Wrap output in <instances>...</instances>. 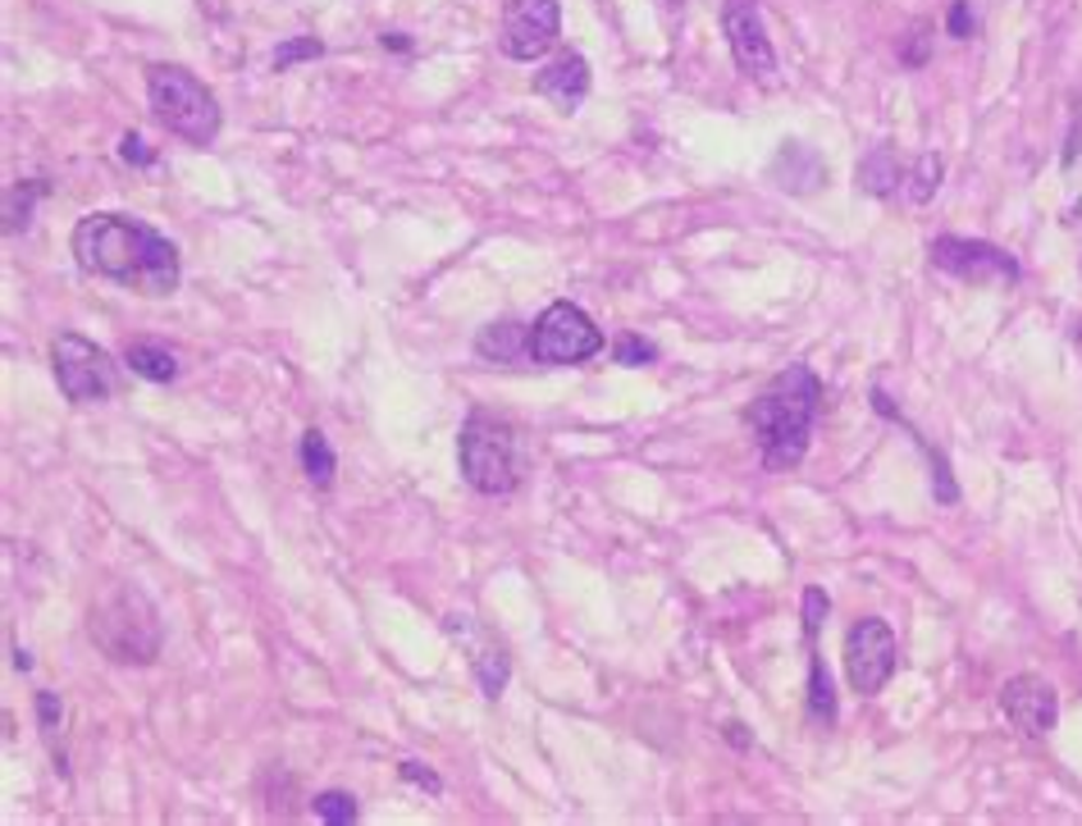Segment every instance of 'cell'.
<instances>
[{
	"label": "cell",
	"mask_w": 1082,
	"mask_h": 826,
	"mask_svg": "<svg viewBox=\"0 0 1082 826\" xmlns=\"http://www.w3.org/2000/svg\"><path fill=\"white\" fill-rule=\"evenodd\" d=\"M73 256L96 279L143 297H170L179 288V246L133 215H82L73 225Z\"/></svg>",
	"instance_id": "6da1fadb"
},
{
	"label": "cell",
	"mask_w": 1082,
	"mask_h": 826,
	"mask_svg": "<svg viewBox=\"0 0 1082 826\" xmlns=\"http://www.w3.org/2000/svg\"><path fill=\"white\" fill-rule=\"evenodd\" d=\"M822 406V383L809 366H790L776 375L767 389L754 398V406L744 411V425L754 429L763 466L767 471H790L809 452V434Z\"/></svg>",
	"instance_id": "7a4b0ae2"
},
{
	"label": "cell",
	"mask_w": 1082,
	"mask_h": 826,
	"mask_svg": "<svg viewBox=\"0 0 1082 826\" xmlns=\"http://www.w3.org/2000/svg\"><path fill=\"white\" fill-rule=\"evenodd\" d=\"M88 635L110 663L147 667L160 657L164 626H160L156 603L137 585H110L88 612Z\"/></svg>",
	"instance_id": "3957f363"
},
{
	"label": "cell",
	"mask_w": 1082,
	"mask_h": 826,
	"mask_svg": "<svg viewBox=\"0 0 1082 826\" xmlns=\"http://www.w3.org/2000/svg\"><path fill=\"white\" fill-rule=\"evenodd\" d=\"M147 101H151V115L174 137H183L187 147H210L219 128H225V110H219L215 92L197 73H187L179 65L147 69Z\"/></svg>",
	"instance_id": "277c9868"
},
{
	"label": "cell",
	"mask_w": 1082,
	"mask_h": 826,
	"mask_svg": "<svg viewBox=\"0 0 1082 826\" xmlns=\"http://www.w3.org/2000/svg\"><path fill=\"white\" fill-rule=\"evenodd\" d=\"M457 466H462V480L476 493H485V498H503V493H512L516 480H521L516 429L508 421H493V416H485V411H476V416L462 425Z\"/></svg>",
	"instance_id": "5b68a950"
},
{
	"label": "cell",
	"mask_w": 1082,
	"mask_h": 826,
	"mask_svg": "<svg viewBox=\"0 0 1082 826\" xmlns=\"http://www.w3.org/2000/svg\"><path fill=\"white\" fill-rule=\"evenodd\" d=\"M603 352V329L571 301L553 307L531 324V362L535 366H580Z\"/></svg>",
	"instance_id": "8992f818"
},
{
	"label": "cell",
	"mask_w": 1082,
	"mask_h": 826,
	"mask_svg": "<svg viewBox=\"0 0 1082 826\" xmlns=\"http://www.w3.org/2000/svg\"><path fill=\"white\" fill-rule=\"evenodd\" d=\"M927 256L941 274H950L959 284H973V288H1010L1018 284V261L1001 246H991L982 238H932L927 242Z\"/></svg>",
	"instance_id": "52a82bcc"
},
{
	"label": "cell",
	"mask_w": 1082,
	"mask_h": 826,
	"mask_svg": "<svg viewBox=\"0 0 1082 826\" xmlns=\"http://www.w3.org/2000/svg\"><path fill=\"white\" fill-rule=\"evenodd\" d=\"M50 362H55V379L69 402L78 406H92V402H105L115 393V362L110 352H101L96 343L78 339V334H60L50 347Z\"/></svg>",
	"instance_id": "ba28073f"
},
{
	"label": "cell",
	"mask_w": 1082,
	"mask_h": 826,
	"mask_svg": "<svg viewBox=\"0 0 1082 826\" xmlns=\"http://www.w3.org/2000/svg\"><path fill=\"white\" fill-rule=\"evenodd\" d=\"M900 649H896V630L881 617H864L850 626L845 635V676L854 685V695H881V685L896 676Z\"/></svg>",
	"instance_id": "9c48e42d"
},
{
	"label": "cell",
	"mask_w": 1082,
	"mask_h": 826,
	"mask_svg": "<svg viewBox=\"0 0 1082 826\" xmlns=\"http://www.w3.org/2000/svg\"><path fill=\"white\" fill-rule=\"evenodd\" d=\"M721 33H727V46L736 55V69L744 78L763 82V88H772L776 82V50L767 42V23H763L759 0H727V5H721Z\"/></svg>",
	"instance_id": "30bf717a"
},
{
	"label": "cell",
	"mask_w": 1082,
	"mask_h": 826,
	"mask_svg": "<svg viewBox=\"0 0 1082 826\" xmlns=\"http://www.w3.org/2000/svg\"><path fill=\"white\" fill-rule=\"evenodd\" d=\"M558 27H562V5L558 0H508L503 37H498V46H503L508 60L531 65L553 42H558Z\"/></svg>",
	"instance_id": "8fae6325"
},
{
	"label": "cell",
	"mask_w": 1082,
	"mask_h": 826,
	"mask_svg": "<svg viewBox=\"0 0 1082 826\" xmlns=\"http://www.w3.org/2000/svg\"><path fill=\"white\" fill-rule=\"evenodd\" d=\"M1001 712H1005V722H1010L1018 735L1046 739L1050 731H1056V722H1060V695H1056V685H1050L1046 676L1023 672V676L1005 680V690H1001Z\"/></svg>",
	"instance_id": "7c38bea8"
},
{
	"label": "cell",
	"mask_w": 1082,
	"mask_h": 826,
	"mask_svg": "<svg viewBox=\"0 0 1082 826\" xmlns=\"http://www.w3.org/2000/svg\"><path fill=\"white\" fill-rule=\"evenodd\" d=\"M535 92L548 105H558L562 115H571V110L590 96V60H585V55H576V50L558 55V60L544 65L535 73Z\"/></svg>",
	"instance_id": "4fadbf2b"
},
{
	"label": "cell",
	"mask_w": 1082,
	"mask_h": 826,
	"mask_svg": "<svg viewBox=\"0 0 1082 826\" xmlns=\"http://www.w3.org/2000/svg\"><path fill=\"white\" fill-rule=\"evenodd\" d=\"M767 174H772L776 187H786V192H795V197H804V192H818L827 183V164H822V156L813 147L782 142V151H776Z\"/></svg>",
	"instance_id": "5bb4252c"
},
{
	"label": "cell",
	"mask_w": 1082,
	"mask_h": 826,
	"mask_svg": "<svg viewBox=\"0 0 1082 826\" xmlns=\"http://www.w3.org/2000/svg\"><path fill=\"white\" fill-rule=\"evenodd\" d=\"M900 183H904V170L891 147H873L854 170V187L868 192V197H896Z\"/></svg>",
	"instance_id": "9a60e30c"
},
{
	"label": "cell",
	"mask_w": 1082,
	"mask_h": 826,
	"mask_svg": "<svg viewBox=\"0 0 1082 826\" xmlns=\"http://www.w3.org/2000/svg\"><path fill=\"white\" fill-rule=\"evenodd\" d=\"M476 352L489 356V362H516V356H531V329L525 324H485L480 339H476Z\"/></svg>",
	"instance_id": "2e32d148"
},
{
	"label": "cell",
	"mask_w": 1082,
	"mask_h": 826,
	"mask_svg": "<svg viewBox=\"0 0 1082 826\" xmlns=\"http://www.w3.org/2000/svg\"><path fill=\"white\" fill-rule=\"evenodd\" d=\"M124 362H128L133 375H143L151 383H170L179 375V356L170 347H160V343H128L124 347Z\"/></svg>",
	"instance_id": "e0dca14e"
},
{
	"label": "cell",
	"mask_w": 1082,
	"mask_h": 826,
	"mask_svg": "<svg viewBox=\"0 0 1082 826\" xmlns=\"http://www.w3.org/2000/svg\"><path fill=\"white\" fill-rule=\"evenodd\" d=\"M873 402H877V411H881V416H886V421H900V425H904V429H909L913 438H919V448H923V452L932 457V493H936V498H941V503H955V498H959V489H955V480H950V466H946V457H941V452H932V448H927V438H923L919 429H913V425H909V421L900 416V411H896L891 402H886V393H881V389L873 393Z\"/></svg>",
	"instance_id": "ac0fdd59"
},
{
	"label": "cell",
	"mask_w": 1082,
	"mask_h": 826,
	"mask_svg": "<svg viewBox=\"0 0 1082 826\" xmlns=\"http://www.w3.org/2000/svg\"><path fill=\"white\" fill-rule=\"evenodd\" d=\"M301 471H307V480L316 489H329L339 475V461H334V448H329V438L320 429H307L301 434Z\"/></svg>",
	"instance_id": "d6986e66"
},
{
	"label": "cell",
	"mask_w": 1082,
	"mask_h": 826,
	"mask_svg": "<svg viewBox=\"0 0 1082 826\" xmlns=\"http://www.w3.org/2000/svg\"><path fill=\"white\" fill-rule=\"evenodd\" d=\"M941 174H946V160H941L936 151H923L919 160L909 164V174H904L909 202H913V206H927V202L936 197V187H941Z\"/></svg>",
	"instance_id": "ffe728a7"
},
{
	"label": "cell",
	"mask_w": 1082,
	"mask_h": 826,
	"mask_svg": "<svg viewBox=\"0 0 1082 826\" xmlns=\"http://www.w3.org/2000/svg\"><path fill=\"white\" fill-rule=\"evenodd\" d=\"M809 712L818 722H831L836 718V695H831V676H827V667H822V653H818V644H809Z\"/></svg>",
	"instance_id": "44dd1931"
},
{
	"label": "cell",
	"mask_w": 1082,
	"mask_h": 826,
	"mask_svg": "<svg viewBox=\"0 0 1082 826\" xmlns=\"http://www.w3.org/2000/svg\"><path fill=\"white\" fill-rule=\"evenodd\" d=\"M316 817L320 822H329V826H348V822H356V800L352 794H343V790H324V794H316Z\"/></svg>",
	"instance_id": "7402d4cb"
},
{
	"label": "cell",
	"mask_w": 1082,
	"mask_h": 826,
	"mask_svg": "<svg viewBox=\"0 0 1082 826\" xmlns=\"http://www.w3.org/2000/svg\"><path fill=\"white\" fill-rule=\"evenodd\" d=\"M476 676H480V690L489 699H498L503 695V685H508V657L503 653H480L476 657Z\"/></svg>",
	"instance_id": "603a6c76"
},
{
	"label": "cell",
	"mask_w": 1082,
	"mask_h": 826,
	"mask_svg": "<svg viewBox=\"0 0 1082 826\" xmlns=\"http://www.w3.org/2000/svg\"><path fill=\"white\" fill-rule=\"evenodd\" d=\"M324 55V46L316 42V37H293V42H284L280 50H274V69H293V65H301V60H320Z\"/></svg>",
	"instance_id": "cb8c5ba5"
},
{
	"label": "cell",
	"mask_w": 1082,
	"mask_h": 826,
	"mask_svg": "<svg viewBox=\"0 0 1082 826\" xmlns=\"http://www.w3.org/2000/svg\"><path fill=\"white\" fill-rule=\"evenodd\" d=\"M932 23H913V33H909V42L900 46V65H909V69H923L927 65V55H932Z\"/></svg>",
	"instance_id": "d4e9b609"
},
{
	"label": "cell",
	"mask_w": 1082,
	"mask_h": 826,
	"mask_svg": "<svg viewBox=\"0 0 1082 826\" xmlns=\"http://www.w3.org/2000/svg\"><path fill=\"white\" fill-rule=\"evenodd\" d=\"M827 594L818 589V585H809L804 589V635H809V644H818V630H822V621H827Z\"/></svg>",
	"instance_id": "484cf974"
},
{
	"label": "cell",
	"mask_w": 1082,
	"mask_h": 826,
	"mask_svg": "<svg viewBox=\"0 0 1082 826\" xmlns=\"http://www.w3.org/2000/svg\"><path fill=\"white\" fill-rule=\"evenodd\" d=\"M60 718H65L60 695L42 690V695H37V726H42V735H46V739H55V731H60Z\"/></svg>",
	"instance_id": "4316f807"
},
{
	"label": "cell",
	"mask_w": 1082,
	"mask_h": 826,
	"mask_svg": "<svg viewBox=\"0 0 1082 826\" xmlns=\"http://www.w3.org/2000/svg\"><path fill=\"white\" fill-rule=\"evenodd\" d=\"M617 362H622V366H645V362H658V347H653V343H645V339H635V334H626V339L617 343Z\"/></svg>",
	"instance_id": "83f0119b"
},
{
	"label": "cell",
	"mask_w": 1082,
	"mask_h": 826,
	"mask_svg": "<svg viewBox=\"0 0 1082 826\" xmlns=\"http://www.w3.org/2000/svg\"><path fill=\"white\" fill-rule=\"evenodd\" d=\"M946 33H950V37H973V10H968V0H950Z\"/></svg>",
	"instance_id": "f1b7e54d"
},
{
	"label": "cell",
	"mask_w": 1082,
	"mask_h": 826,
	"mask_svg": "<svg viewBox=\"0 0 1082 826\" xmlns=\"http://www.w3.org/2000/svg\"><path fill=\"white\" fill-rule=\"evenodd\" d=\"M119 156L128 160V164H151L156 156L147 151V142H143V137H137V133H124V142H119Z\"/></svg>",
	"instance_id": "f546056e"
},
{
	"label": "cell",
	"mask_w": 1082,
	"mask_h": 826,
	"mask_svg": "<svg viewBox=\"0 0 1082 826\" xmlns=\"http://www.w3.org/2000/svg\"><path fill=\"white\" fill-rule=\"evenodd\" d=\"M402 777H407V781H415V785H425L430 794H439V790H443V781H439L434 772H425L421 762H402Z\"/></svg>",
	"instance_id": "4dcf8cb0"
},
{
	"label": "cell",
	"mask_w": 1082,
	"mask_h": 826,
	"mask_svg": "<svg viewBox=\"0 0 1082 826\" xmlns=\"http://www.w3.org/2000/svg\"><path fill=\"white\" fill-rule=\"evenodd\" d=\"M379 42H384V46H388V50H411V42H407V37H402V33H384V37H379Z\"/></svg>",
	"instance_id": "1f68e13d"
},
{
	"label": "cell",
	"mask_w": 1082,
	"mask_h": 826,
	"mask_svg": "<svg viewBox=\"0 0 1082 826\" xmlns=\"http://www.w3.org/2000/svg\"><path fill=\"white\" fill-rule=\"evenodd\" d=\"M676 5H685V0H662V10H676Z\"/></svg>",
	"instance_id": "d6a6232c"
}]
</instances>
